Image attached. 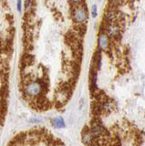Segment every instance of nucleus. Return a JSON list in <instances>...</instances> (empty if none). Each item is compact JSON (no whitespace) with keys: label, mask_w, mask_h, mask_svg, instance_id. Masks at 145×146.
I'll return each instance as SVG.
<instances>
[{"label":"nucleus","mask_w":145,"mask_h":146,"mask_svg":"<svg viewBox=\"0 0 145 146\" xmlns=\"http://www.w3.org/2000/svg\"><path fill=\"white\" fill-rule=\"evenodd\" d=\"M30 122H40V121H42L41 119H36V118H33V119H31V120L29 121Z\"/></svg>","instance_id":"nucleus-7"},{"label":"nucleus","mask_w":145,"mask_h":146,"mask_svg":"<svg viewBox=\"0 0 145 146\" xmlns=\"http://www.w3.org/2000/svg\"><path fill=\"white\" fill-rule=\"evenodd\" d=\"M73 17L76 22L78 23H83L87 20L88 14L87 10L83 7H78L74 9L73 11Z\"/></svg>","instance_id":"nucleus-2"},{"label":"nucleus","mask_w":145,"mask_h":146,"mask_svg":"<svg viewBox=\"0 0 145 146\" xmlns=\"http://www.w3.org/2000/svg\"><path fill=\"white\" fill-rule=\"evenodd\" d=\"M52 124L55 128H58V129H60V128H64L66 125H65V121H64V119L62 117H57V118H54L53 121H52Z\"/></svg>","instance_id":"nucleus-4"},{"label":"nucleus","mask_w":145,"mask_h":146,"mask_svg":"<svg viewBox=\"0 0 145 146\" xmlns=\"http://www.w3.org/2000/svg\"><path fill=\"white\" fill-rule=\"evenodd\" d=\"M17 10L21 11V2H17Z\"/></svg>","instance_id":"nucleus-8"},{"label":"nucleus","mask_w":145,"mask_h":146,"mask_svg":"<svg viewBox=\"0 0 145 146\" xmlns=\"http://www.w3.org/2000/svg\"><path fill=\"white\" fill-rule=\"evenodd\" d=\"M98 43L99 48L104 50V51H107L109 48V38L106 34H101L99 36Z\"/></svg>","instance_id":"nucleus-3"},{"label":"nucleus","mask_w":145,"mask_h":146,"mask_svg":"<svg viewBox=\"0 0 145 146\" xmlns=\"http://www.w3.org/2000/svg\"><path fill=\"white\" fill-rule=\"evenodd\" d=\"M26 93L29 96H38L41 93L42 85L38 81H31L25 87Z\"/></svg>","instance_id":"nucleus-1"},{"label":"nucleus","mask_w":145,"mask_h":146,"mask_svg":"<svg viewBox=\"0 0 145 146\" xmlns=\"http://www.w3.org/2000/svg\"><path fill=\"white\" fill-rule=\"evenodd\" d=\"M92 140H93V135L91 134V132L90 131H83L82 133V141L83 143H86V144H90L92 143Z\"/></svg>","instance_id":"nucleus-5"},{"label":"nucleus","mask_w":145,"mask_h":146,"mask_svg":"<svg viewBox=\"0 0 145 146\" xmlns=\"http://www.w3.org/2000/svg\"><path fill=\"white\" fill-rule=\"evenodd\" d=\"M91 13H92V17H95L97 16V6H96V5H93V6H92Z\"/></svg>","instance_id":"nucleus-6"}]
</instances>
